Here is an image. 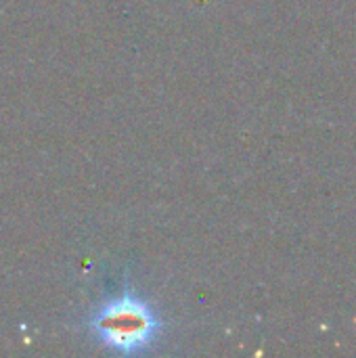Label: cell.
Instances as JSON below:
<instances>
[{"mask_svg": "<svg viewBox=\"0 0 356 358\" xmlns=\"http://www.w3.org/2000/svg\"><path fill=\"white\" fill-rule=\"evenodd\" d=\"M78 327L97 348L122 357L151 355L170 334L162 308L128 275L101 294Z\"/></svg>", "mask_w": 356, "mask_h": 358, "instance_id": "obj_1", "label": "cell"}]
</instances>
